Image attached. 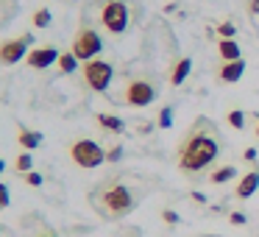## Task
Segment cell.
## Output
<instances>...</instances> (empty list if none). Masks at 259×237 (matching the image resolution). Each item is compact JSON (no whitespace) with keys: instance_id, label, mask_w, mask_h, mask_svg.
Masks as SVG:
<instances>
[{"instance_id":"cell-1","label":"cell","mask_w":259,"mask_h":237,"mask_svg":"<svg viewBox=\"0 0 259 237\" xmlns=\"http://www.w3.org/2000/svg\"><path fill=\"white\" fill-rule=\"evenodd\" d=\"M220 153V140H218V129H214L212 120L206 117H198L195 123L190 126V131H187L184 137H181L179 142V170L181 173H201V170H206L209 165L218 159Z\"/></svg>"},{"instance_id":"cell-2","label":"cell","mask_w":259,"mask_h":237,"mask_svg":"<svg viewBox=\"0 0 259 237\" xmlns=\"http://www.w3.org/2000/svg\"><path fill=\"white\" fill-rule=\"evenodd\" d=\"M90 201H92V207H95L103 218H112L114 220V218H123V215L134 212L140 195H137L125 181L109 179V181H103V184H98L95 190H92Z\"/></svg>"},{"instance_id":"cell-3","label":"cell","mask_w":259,"mask_h":237,"mask_svg":"<svg viewBox=\"0 0 259 237\" xmlns=\"http://www.w3.org/2000/svg\"><path fill=\"white\" fill-rule=\"evenodd\" d=\"M70 156H73V162L78 165V168H84V170H92V168H98V165L106 162V151H103L95 140L73 142V145H70Z\"/></svg>"},{"instance_id":"cell-4","label":"cell","mask_w":259,"mask_h":237,"mask_svg":"<svg viewBox=\"0 0 259 237\" xmlns=\"http://www.w3.org/2000/svg\"><path fill=\"white\" fill-rule=\"evenodd\" d=\"M101 25L109 34H123L128 28V6L123 0H106L101 9Z\"/></svg>"},{"instance_id":"cell-5","label":"cell","mask_w":259,"mask_h":237,"mask_svg":"<svg viewBox=\"0 0 259 237\" xmlns=\"http://www.w3.org/2000/svg\"><path fill=\"white\" fill-rule=\"evenodd\" d=\"M114 78V67L103 59H92V62H84V81L90 90L95 92H106L109 84Z\"/></svg>"},{"instance_id":"cell-6","label":"cell","mask_w":259,"mask_h":237,"mask_svg":"<svg viewBox=\"0 0 259 237\" xmlns=\"http://www.w3.org/2000/svg\"><path fill=\"white\" fill-rule=\"evenodd\" d=\"M123 101L128 103V106H151L153 101H156V84L148 78H134L125 84V92H123Z\"/></svg>"},{"instance_id":"cell-7","label":"cell","mask_w":259,"mask_h":237,"mask_svg":"<svg viewBox=\"0 0 259 237\" xmlns=\"http://www.w3.org/2000/svg\"><path fill=\"white\" fill-rule=\"evenodd\" d=\"M101 48H103L101 34L92 31V28H81L78 34H75V40H73V53H75L78 62H92V59L101 53Z\"/></svg>"},{"instance_id":"cell-8","label":"cell","mask_w":259,"mask_h":237,"mask_svg":"<svg viewBox=\"0 0 259 237\" xmlns=\"http://www.w3.org/2000/svg\"><path fill=\"white\" fill-rule=\"evenodd\" d=\"M34 42L31 34H23L20 40H6L0 42V64H17L20 59H25V51Z\"/></svg>"},{"instance_id":"cell-9","label":"cell","mask_w":259,"mask_h":237,"mask_svg":"<svg viewBox=\"0 0 259 237\" xmlns=\"http://www.w3.org/2000/svg\"><path fill=\"white\" fill-rule=\"evenodd\" d=\"M59 56H62V53H59L56 48H36V51L28 53V67L45 70V67H51V64H56Z\"/></svg>"},{"instance_id":"cell-10","label":"cell","mask_w":259,"mask_h":237,"mask_svg":"<svg viewBox=\"0 0 259 237\" xmlns=\"http://www.w3.org/2000/svg\"><path fill=\"white\" fill-rule=\"evenodd\" d=\"M242 73H245V62H242V59H237V62H223L218 70V78L223 81V84H234V81L242 78Z\"/></svg>"},{"instance_id":"cell-11","label":"cell","mask_w":259,"mask_h":237,"mask_svg":"<svg viewBox=\"0 0 259 237\" xmlns=\"http://www.w3.org/2000/svg\"><path fill=\"white\" fill-rule=\"evenodd\" d=\"M256 187H259V170H251V173H245L240 179L234 192H237V198H251L256 192Z\"/></svg>"},{"instance_id":"cell-12","label":"cell","mask_w":259,"mask_h":237,"mask_svg":"<svg viewBox=\"0 0 259 237\" xmlns=\"http://www.w3.org/2000/svg\"><path fill=\"white\" fill-rule=\"evenodd\" d=\"M218 53H220L223 62H237V59H242L240 56V45H237L234 40H220L218 42Z\"/></svg>"},{"instance_id":"cell-13","label":"cell","mask_w":259,"mask_h":237,"mask_svg":"<svg viewBox=\"0 0 259 237\" xmlns=\"http://www.w3.org/2000/svg\"><path fill=\"white\" fill-rule=\"evenodd\" d=\"M190 70H192V59H179L176 67H173V73H170V84L173 87L184 84V78L190 75Z\"/></svg>"},{"instance_id":"cell-14","label":"cell","mask_w":259,"mask_h":237,"mask_svg":"<svg viewBox=\"0 0 259 237\" xmlns=\"http://www.w3.org/2000/svg\"><path fill=\"white\" fill-rule=\"evenodd\" d=\"M234 176H237L234 165H223V168H218L212 176H209V181H212V184H226V181H231Z\"/></svg>"},{"instance_id":"cell-15","label":"cell","mask_w":259,"mask_h":237,"mask_svg":"<svg viewBox=\"0 0 259 237\" xmlns=\"http://www.w3.org/2000/svg\"><path fill=\"white\" fill-rule=\"evenodd\" d=\"M39 142H42V134H39V131H28V129L20 131V145H23L25 151H34V148H39Z\"/></svg>"},{"instance_id":"cell-16","label":"cell","mask_w":259,"mask_h":237,"mask_svg":"<svg viewBox=\"0 0 259 237\" xmlns=\"http://www.w3.org/2000/svg\"><path fill=\"white\" fill-rule=\"evenodd\" d=\"M56 64H59V70H62L64 75H70V73H75V67H78V59H75V53L70 51V53H62Z\"/></svg>"},{"instance_id":"cell-17","label":"cell","mask_w":259,"mask_h":237,"mask_svg":"<svg viewBox=\"0 0 259 237\" xmlns=\"http://www.w3.org/2000/svg\"><path fill=\"white\" fill-rule=\"evenodd\" d=\"M98 123H101L106 131H117V134L125 129V123L120 117H114V114H98Z\"/></svg>"},{"instance_id":"cell-18","label":"cell","mask_w":259,"mask_h":237,"mask_svg":"<svg viewBox=\"0 0 259 237\" xmlns=\"http://www.w3.org/2000/svg\"><path fill=\"white\" fill-rule=\"evenodd\" d=\"M34 25L36 28H48V25H51V12H48V9H36L34 12Z\"/></svg>"},{"instance_id":"cell-19","label":"cell","mask_w":259,"mask_h":237,"mask_svg":"<svg viewBox=\"0 0 259 237\" xmlns=\"http://www.w3.org/2000/svg\"><path fill=\"white\" fill-rule=\"evenodd\" d=\"M31 168H34V156H31L28 151L20 153V156H17V170H23V173H31Z\"/></svg>"},{"instance_id":"cell-20","label":"cell","mask_w":259,"mask_h":237,"mask_svg":"<svg viewBox=\"0 0 259 237\" xmlns=\"http://www.w3.org/2000/svg\"><path fill=\"white\" fill-rule=\"evenodd\" d=\"M229 126H231V129H242V126H245V114H242L240 109L229 112Z\"/></svg>"},{"instance_id":"cell-21","label":"cell","mask_w":259,"mask_h":237,"mask_svg":"<svg viewBox=\"0 0 259 237\" xmlns=\"http://www.w3.org/2000/svg\"><path fill=\"white\" fill-rule=\"evenodd\" d=\"M170 123H173V109L164 106L162 112H159V126H162V129H170Z\"/></svg>"},{"instance_id":"cell-22","label":"cell","mask_w":259,"mask_h":237,"mask_svg":"<svg viewBox=\"0 0 259 237\" xmlns=\"http://www.w3.org/2000/svg\"><path fill=\"white\" fill-rule=\"evenodd\" d=\"M218 34H220V40H231V36H234V25H231V23H220L218 25Z\"/></svg>"},{"instance_id":"cell-23","label":"cell","mask_w":259,"mask_h":237,"mask_svg":"<svg viewBox=\"0 0 259 237\" xmlns=\"http://www.w3.org/2000/svg\"><path fill=\"white\" fill-rule=\"evenodd\" d=\"M123 159V148L120 145H114L112 151H106V162H120Z\"/></svg>"},{"instance_id":"cell-24","label":"cell","mask_w":259,"mask_h":237,"mask_svg":"<svg viewBox=\"0 0 259 237\" xmlns=\"http://www.w3.org/2000/svg\"><path fill=\"white\" fill-rule=\"evenodd\" d=\"M9 201H12V195H9V187H6V184H0V209H6Z\"/></svg>"},{"instance_id":"cell-25","label":"cell","mask_w":259,"mask_h":237,"mask_svg":"<svg viewBox=\"0 0 259 237\" xmlns=\"http://www.w3.org/2000/svg\"><path fill=\"white\" fill-rule=\"evenodd\" d=\"M25 181H28L31 187H39V184H42V176H39V173H34V170H31V173H25Z\"/></svg>"},{"instance_id":"cell-26","label":"cell","mask_w":259,"mask_h":237,"mask_svg":"<svg viewBox=\"0 0 259 237\" xmlns=\"http://www.w3.org/2000/svg\"><path fill=\"white\" fill-rule=\"evenodd\" d=\"M229 220H231L234 226H242V223H245V212H231Z\"/></svg>"},{"instance_id":"cell-27","label":"cell","mask_w":259,"mask_h":237,"mask_svg":"<svg viewBox=\"0 0 259 237\" xmlns=\"http://www.w3.org/2000/svg\"><path fill=\"white\" fill-rule=\"evenodd\" d=\"M164 220H167L170 226H176V223H179V215H176L173 209H164Z\"/></svg>"},{"instance_id":"cell-28","label":"cell","mask_w":259,"mask_h":237,"mask_svg":"<svg viewBox=\"0 0 259 237\" xmlns=\"http://www.w3.org/2000/svg\"><path fill=\"white\" fill-rule=\"evenodd\" d=\"M248 14H251V17L259 14V0H248Z\"/></svg>"},{"instance_id":"cell-29","label":"cell","mask_w":259,"mask_h":237,"mask_svg":"<svg viewBox=\"0 0 259 237\" xmlns=\"http://www.w3.org/2000/svg\"><path fill=\"white\" fill-rule=\"evenodd\" d=\"M242 156H245V159H248V162H253V159H256V148H248V151H245V153H242Z\"/></svg>"},{"instance_id":"cell-30","label":"cell","mask_w":259,"mask_h":237,"mask_svg":"<svg viewBox=\"0 0 259 237\" xmlns=\"http://www.w3.org/2000/svg\"><path fill=\"white\" fill-rule=\"evenodd\" d=\"M3 168H6V162H3V159H0V173H3Z\"/></svg>"},{"instance_id":"cell-31","label":"cell","mask_w":259,"mask_h":237,"mask_svg":"<svg viewBox=\"0 0 259 237\" xmlns=\"http://www.w3.org/2000/svg\"><path fill=\"white\" fill-rule=\"evenodd\" d=\"M42 237H53V234H42Z\"/></svg>"},{"instance_id":"cell-32","label":"cell","mask_w":259,"mask_h":237,"mask_svg":"<svg viewBox=\"0 0 259 237\" xmlns=\"http://www.w3.org/2000/svg\"><path fill=\"white\" fill-rule=\"evenodd\" d=\"M256 134H259V126H256Z\"/></svg>"}]
</instances>
